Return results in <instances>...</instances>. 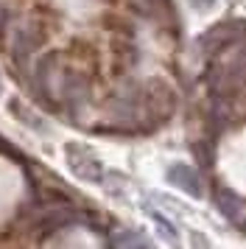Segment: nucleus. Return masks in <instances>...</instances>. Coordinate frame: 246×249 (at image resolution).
Returning a JSON list of instances; mask_svg holds the SVG:
<instances>
[{"instance_id": "8", "label": "nucleus", "mask_w": 246, "mask_h": 249, "mask_svg": "<svg viewBox=\"0 0 246 249\" xmlns=\"http://www.w3.org/2000/svg\"><path fill=\"white\" fill-rule=\"evenodd\" d=\"M148 215L157 221V227H159V232H162V238H165V241H176V230H174V224H171V221H165L159 213H151V207H148Z\"/></svg>"}, {"instance_id": "13", "label": "nucleus", "mask_w": 246, "mask_h": 249, "mask_svg": "<svg viewBox=\"0 0 246 249\" xmlns=\"http://www.w3.org/2000/svg\"><path fill=\"white\" fill-rule=\"evenodd\" d=\"M0 92H3V84H0Z\"/></svg>"}, {"instance_id": "9", "label": "nucleus", "mask_w": 246, "mask_h": 249, "mask_svg": "<svg viewBox=\"0 0 246 249\" xmlns=\"http://www.w3.org/2000/svg\"><path fill=\"white\" fill-rule=\"evenodd\" d=\"M193 154L201 160V165H212V151L204 143H193Z\"/></svg>"}, {"instance_id": "3", "label": "nucleus", "mask_w": 246, "mask_h": 249, "mask_svg": "<svg viewBox=\"0 0 246 249\" xmlns=\"http://www.w3.org/2000/svg\"><path fill=\"white\" fill-rule=\"evenodd\" d=\"M246 34V23H224V25H212L207 34L201 36V48L212 53V51H224L227 45H232L235 39H241Z\"/></svg>"}, {"instance_id": "4", "label": "nucleus", "mask_w": 246, "mask_h": 249, "mask_svg": "<svg viewBox=\"0 0 246 249\" xmlns=\"http://www.w3.org/2000/svg\"><path fill=\"white\" fill-rule=\"evenodd\" d=\"M165 179L171 182L174 188L185 191L188 196H196V199L204 193V191H201L199 174H196V168H193V165H188V162H174V165L165 171Z\"/></svg>"}, {"instance_id": "5", "label": "nucleus", "mask_w": 246, "mask_h": 249, "mask_svg": "<svg viewBox=\"0 0 246 249\" xmlns=\"http://www.w3.org/2000/svg\"><path fill=\"white\" fill-rule=\"evenodd\" d=\"M215 204H218V210H221L224 218H229L232 224H241V221H244L246 202L238 193L229 191V188H215Z\"/></svg>"}, {"instance_id": "1", "label": "nucleus", "mask_w": 246, "mask_h": 249, "mask_svg": "<svg viewBox=\"0 0 246 249\" xmlns=\"http://www.w3.org/2000/svg\"><path fill=\"white\" fill-rule=\"evenodd\" d=\"M210 87L218 95H241L246 90V56L221 62L218 70L210 76Z\"/></svg>"}, {"instance_id": "11", "label": "nucleus", "mask_w": 246, "mask_h": 249, "mask_svg": "<svg viewBox=\"0 0 246 249\" xmlns=\"http://www.w3.org/2000/svg\"><path fill=\"white\" fill-rule=\"evenodd\" d=\"M190 6H196V9H210V6H215V0H188Z\"/></svg>"}, {"instance_id": "2", "label": "nucleus", "mask_w": 246, "mask_h": 249, "mask_svg": "<svg viewBox=\"0 0 246 249\" xmlns=\"http://www.w3.org/2000/svg\"><path fill=\"white\" fill-rule=\"evenodd\" d=\"M65 160H67V168L73 171L78 179L92 182V185H101L104 182V165H101V160L87 146L65 143Z\"/></svg>"}, {"instance_id": "6", "label": "nucleus", "mask_w": 246, "mask_h": 249, "mask_svg": "<svg viewBox=\"0 0 246 249\" xmlns=\"http://www.w3.org/2000/svg\"><path fill=\"white\" fill-rule=\"evenodd\" d=\"M45 39L42 31H34V25H25V28H17L14 34V59H28L39 48V42Z\"/></svg>"}, {"instance_id": "12", "label": "nucleus", "mask_w": 246, "mask_h": 249, "mask_svg": "<svg viewBox=\"0 0 246 249\" xmlns=\"http://www.w3.org/2000/svg\"><path fill=\"white\" fill-rule=\"evenodd\" d=\"M3 25H6V12H3V6H0V31H3Z\"/></svg>"}, {"instance_id": "10", "label": "nucleus", "mask_w": 246, "mask_h": 249, "mask_svg": "<svg viewBox=\"0 0 246 249\" xmlns=\"http://www.w3.org/2000/svg\"><path fill=\"white\" fill-rule=\"evenodd\" d=\"M134 3L148 14H157L159 9H165V0H134Z\"/></svg>"}, {"instance_id": "7", "label": "nucleus", "mask_w": 246, "mask_h": 249, "mask_svg": "<svg viewBox=\"0 0 246 249\" xmlns=\"http://www.w3.org/2000/svg\"><path fill=\"white\" fill-rule=\"evenodd\" d=\"M109 244H112V247H137V249L151 247V241H148V238L137 235V232H132V230H121L118 235L109 238Z\"/></svg>"}]
</instances>
